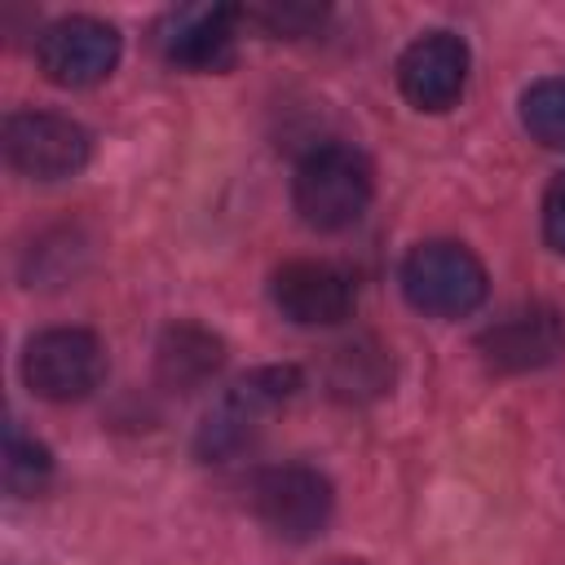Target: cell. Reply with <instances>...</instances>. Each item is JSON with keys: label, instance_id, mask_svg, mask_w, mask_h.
<instances>
[{"label": "cell", "instance_id": "1", "mask_svg": "<svg viewBox=\"0 0 565 565\" xmlns=\"http://www.w3.org/2000/svg\"><path fill=\"white\" fill-rule=\"evenodd\" d=\"M296 388H300L296 366H260L234 380L199 424V437H194L199 459L225 463L238 450H247L260 437V428L274 419V411H282L296 397Z\"/></svg>", "mask_w": 565, "mask_h": 565}, {"label": "cell", "instance_id": "2", "mask_svg": "<svg viewBox=\"0 0 565 565\" xmlns=\"http://www.w3.org/2000/svg\"><path fill=\"white\" fill-rule=\"evenodd\" d=\"M291 199L305 225L344 230L371 203V163L353 146H318L300 159Z\"/></svg>", "mask_w": 565, "mask_h": 565}, {"label": "cell", "instance_id": "3", "mask_svg": "<svg viewBox=\"0 0 565 565\" xmlns=\"http://www.w3.org/2000/svg\"><path fill=\"white\" fill-rule=\"evenodd\" d=\"M402 291L428 318H463L486 300V265L463 243L433 238L402 260Z\"/></svg>", "mask_w": 565, "mask_h": 565}, {"label": "cell", "instance_id": "4", "mask_svg": "<svg viewBox=\"0 0 565 565\" xmlns=\"http://www.w3.org/2000/svg\"><path fill=\"white\" fill-rule=\"evenodd\" d=\"M106 375V349L84 327H49L26 340L22 380L44 402H79Z\"/></svg>", "mask_w": 565, "mask_h": 565}, {"label": "cell", "instance_id": "5", "mask_svg": "<svg viewBox=\"0 0 565 565\" xmlns=\"http://www.w3.org/2000/svg\"><path fill=\"white\" fill-rule=\"evenodd\" d=\"M247 499H252V512L260 516V525L291 543L322 534V525L331 521V503H335L331 481L305 463H278V468L256 472Z\"/></svg>", "mask_w": 565, "mask_h": 565}, {"label": "cell", "instance_id": "6", "mask_svg": "<svg viewBox=\"0 0 565 565\" xmlns=\"http://www.w3.org/2000/svg\"><path fill=\"white\" fill-rule=\"evenodd\" d=\"M4 159L31 181H62L88 163V132L53 110H18L4 119Z\"/></svg>", "mask_w": 565, "mask_h": 565}, {"label": "cell", "instance_id": "7", "mask_svg": "<svg viewBox=\"0 0 565 565\" xmlns=\"http://www.w3.org/2000/svg\"><path fill=\"white\" fill-rule=\"evenodd\" d=\"M35 57L40 71L62 84V88H88L102 84L115 62H119V31L102 18L75 13V18H57L53 26L40 31L35 40Z\"/></svg>", "mask_w": 565, "mask_h": 565}, {"label": "cell", "instance_id": "8", "mask_svg": "<svg viewBox=\"0 0 565 565\" xmlns=\"http://www.w3.org/2000/svg\"><path fill=\"white\" fill-rule=\"evenodd\" d=\"M477 349L490 371L516 375V371H539L552 366L565 353V313L552 305H521L490 322L477 335Z\"/></svg>", "mask_w": 565, "mask_h": 565}, {"label": "cell", "instance_id": "9", "mask_svg": "<svg viewBox=\"0 0 565 565\" xmlns=\"http://www.w3.org/2000/svg\"><path fill=\"white\" fill-rule=\"evenodd\" d=\"M238 22L243 9L234 4H190V9H172L154 40L168 66L181 71H225L234 62V40H238Z\"/></svg>", "mask_w": 565, "mask_h": 565}, {"label": "cell", "instance_id": "10", "mask_svg": "<svg viewBox=\"0 0 565 565\" xmlns=\"http://www.w3.org/2000/svg\"><path fill=\"white\" fill-rule=\"evenodd\" d=\"M468 84V44L450 31H428L397 57V88L419 110H450Z\"/></svg>", "mask_w": 565, "mask_h": 565}, {"label": "cell", "instance_id": "11", "mask_svg": "<svg viewBox=\"0 0 565 565\" xmlns=\"http://www.w3.org/2000/svg\"><path fill=\"white\" fill-rule=\"evenodd\" d=\"M269 291L278 313L296 327H335L353 313V278L327 260H287Z\"/></svg>", "mask_w": 565, "mask_h": 565}, {"label": "cell", "instance_id": "12", "mask_svg": "<svg viewBox=\"0 0 565 565\" xmlns=\"http://www.w3.org/2000/svg\"><path fill=\"white\" fill-rule=\"evenodd\" d=\"M225 362V344L221 335H212L207 327L199 322H172L163 335H159V349H154V371L168 388H199L207 384Z\"/></svg>", "mask_w": 565, "mask_h": 565}, {"label": "cell", "instance_id": "13", "mask_svg": "<svg viewBox=\"0 0 565 565\" xmlns=\"http://www.w3.org/2000/svg\"><path fill=\"white\" fill-rule=\"evenodd\" d=\"M521 124L539 146L565 150V79L530 84L521 97Z\"/></svg>", "mask_w": 565, "mask_h": 565}, {"label": "cell", "instance_id": "14", "mask_svg": "<svg viewBox=\"0 0 565 565\" xmlns=\"http://www.w3.org/2000/svg\"><path fill=\"white\" fill-rule=\"evenodd\" d=\"M53 477V459L40 441H26L18 428H9V441H4V486L9 494L18 499H31L44 490V481Z\"/></svg>", "mask_w": 565, "mask_h": 565}, {"label": "cell", "instance_id": "15", "mask_svg": "<svg viewBox=\"0 0 565 565\" xmlns=\"http://www.w3.org/2000/svg\"><path fill=\"white\" fill-rule=\"evenodd\" d=\"M243 22H256L269 35H305L322 22V9H313V4H252V9H243Z\"/></svg>", "mask_w": 565, "mask_h": 565}, {"label": "cell", "instance_id": "16", "mask_svg": "<svg viewBox=\"0 0 565 565\" xmlns=\"http://www.w3.org/2000/svg\"><path fill=\"white\" fill-rule=\"evenodd\" d=\"M375 358H380V349H371V353H366V349H353V344L340 349V353H335V371H331L335 393H340V397H366V393H380L384 380H375V375L362 371V366L375 362Z\"/></svg>", "mask_w": 565, "mask_h": 565}, {"label": "cell", "instance_id": "17", "mask_svg": "<svg viewBox=\"0 0 565 565\" xmlns=\"http://www.w3.org/2000/svg\"><path fill=\"white\" fill-rule=\"evenodd\" d=\"M543 238L565 256V172L543 194Z\"/></svg>", "mask_w": 565, "mask_h": 565}, {"label": "cell", "instance_id": "18", "mask_svg": "<svg viewBox=\"0 0 565 565\" xmlns=\"http://www.w3.org/2000/svg\"><path fill=\"white\" fill-rule=\"evenodd\" d=\"M335 565H362V561H335Z\"/></svg>", "mask_w": 565, "mask_h": 565}]
</instances>
